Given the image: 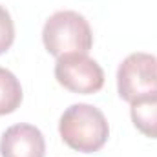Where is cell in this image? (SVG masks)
Masks as SVG:
<instances>
[{
  "mask_svg": "<svg viewBox=\"0 0 157 157\" xmlns=\"http://www.w3.org/2000/svg\"><path fill=\"white\" fill-rule=\"evenodd\" d=\"M2 157H44L46 141L44 135L33 124H13L9 126L0 139Z\"/></svg>",
  "mask_w": 157,
  "mask_h": 157,
  "instance_id": "cell-5",
  "label": "cell"
},
{
  "mask_svg": "<svg viewBox=\"0 0 157 157\" xmlns=\"http://www.w3.org/2000/svg\"><path fill=\"white\" fill-rule=\"evenodd\" d=\"M22 102L20 80L9 70L0 68V115L13 113Z\"/></svg>",
  "mask_w": 157,
  "mask_h": 157,
  "instance_id": "cell-7",
  "label": "cell"
},
{
  "mask_svg": "<svg viewBox=\"0 0 157 157\" xmlns=\"http://www.w3.org/2000/svg\"><path fill=\"white\" fill-rule=\"evenodd\" d=\"M55 78L66 90L80 95L97 93L104 86L102 68L86 53H68L59 57L55 62Z\"/></svg>",
  "mask_w": 157,
  "mask_h": 157,
  "instance_id": "cell-4",
  "label": "cell"
},
{
  "mask_svg": "<svg viewBox=\"0 0 157 157\" xmlns=\"http://www.w3.org/2000/svg\"><path fill=\"white\" fill-rule=\"evenodd\" d=\"M42 42L49 55L62 57L68 53H88L93 46V35L88 20L77 11L53 13L42 29Z\"/></svg>",
  "mask_w": 157,
  "mask_h": 157,
  "instance_id": "cell-2",
  "label": "cell"
},
{
  "mask_svg": "<svg viewBox=\"0 0 157 157\" xmlns=\"http://www.w3.org/2000/svg\"><path fill=\"white\" fill-rule=\"evenodd\" d=\"M15 40V24L9 15V11L0 6V55L6 53Z\"/></svg>",
  "mask_w": 157,
  "mask_h": 157,
  "instance_id": "cell-8",
  "label": "cell"
},
{
  "mask_svg": "<svg viewBox=\"0 0 157 157\" xmlns=\"http://www.w3.org/2000/svg\"><path fill=\"white\" fill-rule=\"evenodd\" d=\"M130 115L135 128L143 135L157 139V93L133 101L130 108Z\"/></svg>",
  "mask_w": 157,
  "mask_h": 157,
  "instance_id": "cell-6",
  "label": "cell"
},
{
  "mask_svg": "<svg viewBox=\"0 0 157 157\" xmlns=\"http://www.w3.org/2000/svg\"><path fill=\"white\" fill-rule=\"evenodd\" d=\"M117 91L122 101L133 102L157 93V57L152 53H132L117 70Z\"/></svg>",
  "mask_w": 157,
  "mask_h": 157,
  "instance_id": "cell-3",
  "label": "cell"
},
{
  "mask_svg": "<svg viewBox=\"0 0 157 157\" xmlns=\"http://www.w3.org/2000/svg\"><path fill=\"white\" fill-rule=\"evenodd\" d=\"M62 141L82 154L99 152L110 135V126L104 113L86 102L71 104L66 108L59 122Z\"/></svg>",
  "mask_w": 157,
  "mask_h": 157,
  "instance_id": "cell-1",
  "label": "cell"
}]
</instances>
